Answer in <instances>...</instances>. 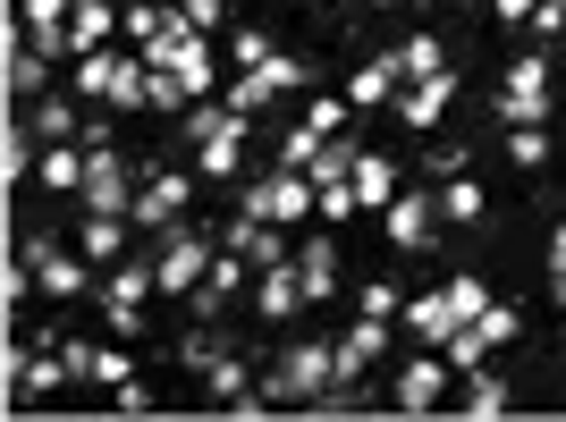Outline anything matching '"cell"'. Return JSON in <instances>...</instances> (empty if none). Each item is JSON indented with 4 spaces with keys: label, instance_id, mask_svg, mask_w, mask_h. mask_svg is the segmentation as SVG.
<instances>
[{
    "label": "cell",
    "instance_id": "1",
    "mask_svg": "<svg viewBox=\"0 0 566 422\" xmlns=\"http://www.w3.org/2000/svg\"><path fill=\"white\" fill-rule=\"evenodd\" d=\"M144 60H153V76H169V85H187V102H203L220 85V68H212V43H203V25H187L178 18V0H169V25L153 34V43H136Z\"/></svg>",
    "mask_w": 566,
    "mask_h": 422
},
{
    "label": "cell",
    "instance_id": "2",
    "mask_svg": "<svg viewBox=\"0 0 566 422\" xmlns=\"http://www.w3.org/2000/svg\"><path fill=\"white\" fill-rule=\"evenodd\" d=\"M76 94L85 102H118V110H153V60L127 51H85L76 60Z\"/></svg>",
    "mask_w": 566,
    "mask_h": 422
},
{
    "label": "cell",
    "instance_id": "3",
    "mask_svg": "<svg viewBox=\"0 0 566 422\" xmlns=\"http://www.w3.org/2000/svg\"><path fill=\"white\" fill-rule=\"evenodd\" d=\"M237 211L280 220V229H305V220H322V187H313V169H280V178H262V187L237 194Z\"/></svg>",
    "mask_w": 566,
    "mask_h": 422
},
{
    "label": "cell",
    "instance_id": "4",
    "mask_svg": "<svg viewBox=\"0 0 566 422\" xmlns=\"http://www.w3.org/2000/svg\"><path fill=\"white\" fill-rule=\"evenodd\" d=\"M499 118H507V127H542L549 118V60H516V68H507Z\"/></svg>",
    "mask_w": 566,
    "mask_h": 422
},
{
    "label": "cell",
    "instance_id": "5",
    "mask_svg": "<svg viewBox=\"0 0 566 422\" xmlns=\"http://www.w3.org/2000/svg\"><path fill=\"white\" fill-rule=\"evenodd\" d=\"M212 245H203V236H169L161 254H153V271H161V296H195V287L212 279Z\"/></svg>",
    "mask_w": 566,
    "mask_h": 422
},
{
    "label": "cell",
    "instance_id": "6",
    "mask_svg": "<svg viewBox=\"0 0 566 422\" xmlns=\"http://www.w3.org/2000/svg\"><path fill=\"white\" fill-rule=\"evenodd\" d=\"M449 372H457V363H449V347L415 355V363L398 372V405H406V414H431V405L449 398Z\"/></svg>",
    "mask_w": 566,
    "mask_h": 422
},
{
    "label": "cell",
    "instance_id": "7",
    "mask_svg": "<svg viewBox=\"0 0 566 422\" xmlns=\"http://www.w3.org/2000/svg\"><path fill=\"white\" fill-rule=\"evenodd\" d=\"M34 287L69 305V296H94L102 279H94V271H85V254H69V245H34Z\"/></svg>",
    "mask_w": 566,
    "mask_h": 422
},
{
    "label": "cell",
    "instance_id": "8",
    "mask_svg": "<svg viewBox=\"0 0 566 422\" xmlns=\"http://www.w3.org/2000/svg\"><path fill=\"white\" fill-rule=\"evenodd\" d=\"M187 194H195V178H187V169H161V178H153V187H144L136 203H127V220H136V229H169V220L187 211Z\"/></svg>",
    "mask_w": 566,
    "mask_h": 422
},
{
    "label": "cell",
    "instance_id": "9",
    "mask_svg": "<svg viewBox=\"0 0 566 422\" xmlns=\"http://www.w3.org/2000/svg\"><path fill=\"white\" fill-rule=\"evenodd\" d=\"M440 220H449V211H440V194H398V203L380 211V229H389V245H406V254H415V245H423V236L440 229Z\"/></svg>",
    "mask_w": 566,
    "mask_h": 422
},
{
    "label": "cell",
    "instance_id": "10",
    "mask_svg": "<svg viewBox=\"0 0 566 422\" xmlns=\"http://www.w3.org/2000/svg\"><path fill=\"white\" fill-rule=\"evenodd\" d=\"M254 305L271 313V321H296V313L313 305V296H305V271H296V254H287V262H271V271H262V287H254Z\"/></svg>",
    "mask_w": 566,
    "mask_h": 422
},
{
    "label": "cell",
    "instance_id": "11",
    "mask_svg": "<svg viewBox=\"0 0 566 422\" xmlns=\"http://www.w3.org/2000/svg\"><path fill=\"white\" fill-rule=\"evenodd\" d=\"M406 329H415V338H423V347H449L457 329H465V313L449 305V287H440V296H406V313H398Z\"/></svg>",
    "mask_w": 566,
    "mask_h": 422
},
{
    "label": "cell",
    "instance_id": "12",
    "mask_svg": "<svg viewBox=\"0 0 566 422\" xmlns=\"http://www.w3.org/2000/svg\"><path fill=\"white\" fill-rule=\"evenodd\" d=\"M449 102H457V68L449 76H415V85L398 94V118H406V127H440Z\"/></svg>",
    "mask_w": 566,
    "mask_h": 422
},
{
    "label": "cell",
    "instance_id": "13",
    "mask_svg": "<svg viewBox=\"0 0 566 422\" xmlns=\"http://www.w3.org/2000/svg\"><path fill=\"white\" fill-rule=\"evenodd\" d=\"M85 203H94V211H127V203H136V194H127L118 152H85Z\"/></svg>",
    "mask_w": 566,
    "mask_h": 422
},
{
    "label": "cell",
    "instance_id": "14",
    "mask_svg": "<svg viewBox=\"0 0 566 422\" xmlns=\"http://www.w3.org/2000/svg\"><path fill=\"white\" fill-rule=\"evenodd\" d=\"M111 25H118L111 0H76V18H69V51H76V60H85V51H111Z\"/></svg>",
    "mask_w": 566,
    "mask_h": 422
},
{
    "label": "cell",
    "instance_id": "15",
    "mask_svg": "<svg viewBox=\"0 0 566 422\" xmlns=\"http://www.w3.org/2000/svg\"><path fill=\"white\" fill-rule=\"evenodd\" d=\"M203 380H212V398L229 405V414H262V405H271V398L254 389V372H245V363H212Z\"/></svg>",
    "mask_w": 566,
    "mask_h": 422
},
{
    "label": "cell",
    "instance_id": "16",
    "mask_svg": "<svg viewBox=\"0 0 566 422\" xmlns=\"http://www.w3.org/2000/svg\"><path fill=\"white\" fill-rule=\"evenodd\" d=\"M69 355H18V372H9V389H18V398H25V389H34V398H51V389H69Z\"/></svg>",
    "mask_w": 566,
    "mask_h": 422
},
{
    "label": "cell",
    "instance_id": "17",
    "mask_svg": "<svg viewBox=\"0 0 566 422\" xmlns=\"http://www.w3.org/2000/svg\"><path fill=\"white\" fill-rule=\"evenodd\" d=\"M237 161H245V118H220L203 136V178H237Z\"/></svg>",
    "mask_w": 566,
    "mask_h": 422
},
{
    "label": "cell",
    "instance_id": "18",
    "mask_svg": "<svg viewBox=\"0 0 566 422\" xmlns=\"http://www.w3.org/2000/svg\"><path fill=\"white\" fill-rule=\"evenodd\" d=\"M144 296H161V271H153V262H118L111 279H102V305H144Z\"/></svg>",
    "mask_w": 566,
    "mask_h": 422
},
{
    "label": "cell",
    "instance_id": "19",
    "mask_svg": "<svg viewBox=\"0 0 566 422\" xmlns=\"http://www.w3.org/2000/svg\"><path fill=\"white\" fill-rule=\"evenodd\" d=\"M355 194H364V211H389V203H398V161L364 152V161H355Z\"/></svg>",
    "mask_w": 566,
    "mask_h": 422
},
{
    "label": "cell",
    "instance_id": "20",
    "mask_svg": "<svg viewBox=\"0 0 566 422\" xmlns=\"http://www.w3.org/2000/svg\"><path fill=\"white\" fill-rule=\"evenodd\" d=\"M118 245H127V211H94L85 236H76V254H85V262H118Z\"/></svg>",
    "mask_w": 566,
    "mask_h": 422
},
{
    "label": "cell",
    "instance_id": "21",
    "mask_svg": "<svg viewBox=\"0 0 566 422\" xmlns=\"http://www.w3.org/2000/svg\"><path fill=\"white\" fill-rule=\"evenodd\" d=\"M296 271H305V296H313V305L338 296V245H331V236H313L305 254H296Z\"/></svg>",
    "mask_w": 566,
    "mask_h": 422
},
{
    "label": "cell",
    "instance_id": "22",
    "mask_svg": "<svg viewBox=\"0 0 566 422\" xmlns=\"http://www.w3.org/2000/svg\"><path fill=\"white\" fill-rule=\"evenodd\" d=\"M389 94H398V60H364V68L347 76V102H364V110H380Z\"/></svg>",
    "mask_w": 566,
    "mask_h": 422
},
{
    "label": "cell",
    "instance_id": "23",
    "mask_svg": "<svg viewBox=\"0 0 566 422\" xmlns=\"http://www.w3.org/2000/svg\"><path fill=\"white\" fill-rule=\"evenodd\" d=\"M389 60H398V76H449V51H440V34H406Z\"/></svg>",
    "mask_w": 566,
    "mask_h": 422
},
{
    "label": "cell",
    "instance_id": "24",
    "mask_svg": "<svg viewBox=\"0 0 566 422\" xmlns=\"http://www.w3.org/2000/svg\"><path fill=\"white\" fill-rule=\"evenodd\" d=\"M457 405H465V414H482V422L507 414V380H499V372H465V398H457Z\"/></svg>",
    "mask_w": 566,
    "mask_h": 422
},
{
    "label": "cell",
    "instance_id": "25",
    "mask_svg": "<svg viewBox=\"0 0 566 422\" xmlns=\"http://www.w3.org/2000/svg\"><path fill=\"white\" fill-rule=\"evenodd\" d=\"M440 211H449L457 229H473V220H482V211H491V194L473 187V178H449V187H440Z\"/></svg>",
    "mask_w": 566,
    "mask_h": 422
},
{
    "label": "cell",
    "instance_id": "26",
    "mask_svg": "<svg viewBox=\"0 0 566 422\" xmlns=\"http://www.w3.org/2000/svg\"><path fill=\"white\" fill-rule=\"evenodd\" d=\"M355 161H364V152H355V144H322V152H313V187H347V178H355Z\"/></svg>",
    "mask_w": 566,
    "mask_h": 422
},
{
    "label": "cell",
    "instance_id": "27",
    "mask_svg": "<svg viewBox=\"0 0 566 422\" xmlns=\"http://www.w3.org/2000/svg\"><path fill=\"white\" fill-rule=\"evenodd\" d=\"M507 161H516V169H542L549 161V136H542V127H507Z\"/></svg>",
    "mask_w": 566,
    "mask_h": 422
},
{
    "label": "cell",
    "instance_id": "28",
    "mask_svg": "<svg viewBox=\"0 0 566 422\" xmlns=\"http://www.w3.org/2000/svg\"><path fill=\"white\" fill-rule=\"evenodd\" d=\"M355 313H373V321H398V313H406V296H398V287H389V279H364V296H355Z\"/></svg>",
    "mask_w": 566,
    "mask_h": 422
},
{
    "label": "cell",
    "instance_id": "29",
    "mask_svg": "<svg viewBox=\"0 0 566 422\" xmlns=\"http://www.w3.org/2000/svg\"><path fill=\"white\" fill-rule=\"evenodd\" d=\"M229 60H237V68H262V60H271V34H262V25H237V34H229Z\"/></svg>",
    "mask_w": 566,
    "mask_h": 422
},
{
    "label": "cell",
    "instance_id": "30",
    "mask_svg": "<svg viewBox=\"0 0 566 422\" xmlns=\"http://www.w3.org/2000/svg\"><path fill=\"white\" fill-rule=\"evenodd\" d=\"M482 355H491V338H482V329H457V338H449V363H457V372H482Z\"/></svg>",
    "mask_w": 566,
    "mask_h": 422
},
{
    "label": "cell",
    "instance_id": "31",
    "mask_svg": "<svg viewBox=\"0 0 566 422\" xmlns=\"http://www.w3.org/2000/svg\"><path fill=\"white\" fill-rule=\"evenodd\" d=\"M449 305L465 313V321H482V313H491V287H482V279L465 271V279H449Z\"/></svg>",
    "mask_w": 566,
    "mask_h": 422
},
{
    "label": "cell",
    "instance_id": "32",
    "mask_svg": "<svg viewBox=\"0 0 566 422\" xmlns=\"http://www.w3.org/2000/svg\"><path fill=\"white\" fill-rule=\"evenodd\" d=\"M85 380H94V389H118V380H136V363H127L118 347H94V372Z\"/></svg>",
    "mask_w": 566,
    "mask_h": 422
},
{
    "label": "cell",
    "instance_id": "33",
    "mask_svg": "<svg viewBox=\"0 0 566 422\" xmlns=\"http://www.w3.org/2000/svg\"><path fill=\"white\" fill-rule=\"evenodd\" d=\"M262 85H271V94H296V85H305V60H280V51H271V60H262Z\"/></svg>",
    "mask_w": 566,
    "mask_h": 422
},
{
    "label": "cell",
    "instance_id": "34",
    "mask_svg": "<svg viewBox=\"0 0 566 422\" xmlns=\"http://www.w3.org/2000/svg\"><path fill=\"white\" fill-rule=\"evenodd\" d=\"M161 25H169V9H161V0H136V9H127V34H136V43H153Z\"/></svg>",
    "mask_w": 566,
    "mask_h": 422
},
{
    "label": "cell",
    "instance_id": "35",
    "mask_svg": "<svg viewBox=\"0 0 566 422\" xmlns=\"http://www.w3.org/2000/svg\"><path fill=\"white\" fill-rule=\"evenodd\" d=\"M178 18L203 25V34H220V25H229V0H178Z\"/></svg>",
    "mask_w": 566,
    "mask_h": 422
},
{
    "label": "cell",
    "instance_id": "36",
    "mask_svg": "<svg viewBox=\"0 0 566 422\" xmlns=\"http://www.w3.org/2000/svg\"><path fill=\"white\" fill-rule=\"evenodd\" d=\"M34 127L60 144V136H76V110H69V102H34Z\"/></svg>",
    "mask_w": 566,
    "mask_h": 422
},
{
    "label": "cell",
    "instance_id": "37",
    "mask_svg": "<svg viewBox=\"0 0 566 422\" xmlns=\"http://www.w3.org/2000/svg\"><path fill=\"white\" fill-rule=\"evenodd\" d=\"M43 187H85V161H76V152H51V161H43Z\"/></svg>",
    "mask_w": 566,
    "mask_h": 422
},
{
    "label": "cell",
    "instance_id": "38",
    "mask_svg": "<svg viewBox=\"0 0 566 422\" xmlns=\"http://www.w3.org/2000/svg\"><path fill=\"white\" fill-rule=\"evenodd\" d=\"M111 405H118V414H153V405H161V398H153L144 380H118V389H111Z\"/></svg>",
    "mask_w": 566,
    "mask_h": 422
},
{
    "label": "cell",
    "instance_id": "39",
    "mask_svg": "<svg viewBox=\"0 0 566 422\" xmlns=\"http://www.w3.org/2000/svg\"><path fill=\"white\" fill-rule=\"evenodd\" d=\"M473 329H482L491 347H507V338H516V305H491V313H482V321H473Z\"/></svg>",
    "mask_w": 566,
    "mask_h": 422
},
{
    "label": "cell",
    "instance_id": "40",
    "mask_svg": "<svg viewBox=\"0 0 566 422\" xmlns=\"http://www.w3.org/2000/svg\"><path fill=\"white\" fill-rule=\"evenodd\" d=\"M491 18L499 25H533V18H542V0H491Z\"/></svg>",
    "mask_w": 566,
    "mask_h": 422
},
{
    "label": "cell",
    "instance_id": "41",
    "mask_svg": "<svg viewBox=\"0 0 566 422\" xmlns=\"http://www.w3.org/2000/svg\"><path fill=\"white\" fill-rule=\"evenodd\" d=\"M102 329H118V338H136V329H144V313H136V305H102Z\"/></svg>",
    "mask_w": 566,
    "mask_h": 422
},
{
    "label": "cell",
    "instance_id": "42",
    "mask_svg": "<svg viewBox=\"0 0 566 422\" xmlns=\"http://www.w3.org/2000/svg\"><path fill=\"white\" fill-rule=\"evenodd\" d=\"M305 127H322V136H331V127H347V102H313Z\"/></svg>",
    "mask_w": 566,
    "mask_h": 422
},
{
    "label": "cell",
    "instance_id": "43",
    "mask_svg": "<svg viewBox=\"0 0 566 422\" xmlns=\"http://www.w3.org/2000/svg\"><path fill=\"white\" fill-rule=\"evenodd\" d=\"M549 271H566V220L549 229Z\"/></svg>",
    "mask_w": 566,
    "mask_h": 422
}]
</instances>
